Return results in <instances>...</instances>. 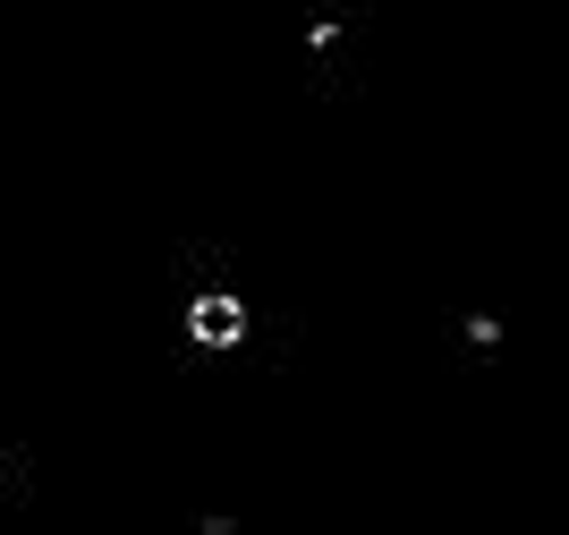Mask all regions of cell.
Wrapping results in <instances>:
<instances>
[{
	"instance_id": "cell-1",
	"label": "cell",
	"mask_w": 569,
	"mask_h": 535,
	"mask_svg": "<svg viewBox=\"0 0 569 535\" xmlns=\"http://www.w3.org/2000/svg\"><path fill=\"white\" fill-rule=\"evenodd\" d=\"M188 331H196V349H238L247 306H238L230 289H213V298H196V306H188Z\"/></svg>"
}]
</instances>
